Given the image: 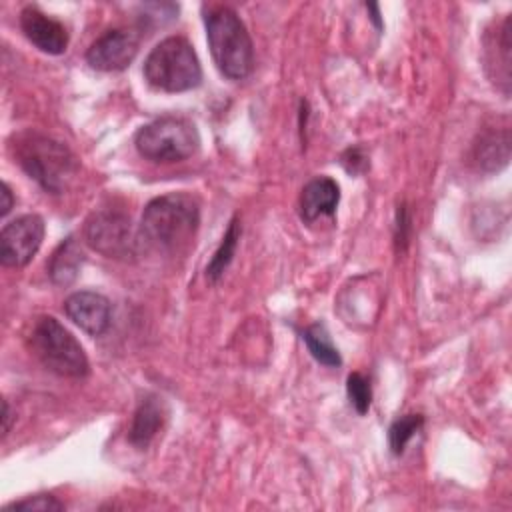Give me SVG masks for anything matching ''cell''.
<instances>
[{"instance_id": "obj_14", "label": "cell", "mask_w": 512, "mask_h": 512, "mask_svg": "<svg viewBox=\"0 0 512 512\" xmlns=\"http://www.w3.org/2000/svg\"><path fill=\"white\" fill-rule=\"evenodd\" d=\"M82 262H84V254L78 242L72 236H68L52 252L48 260V276L56 286H68L76 280Z\"/></svg>"}, {"instance_id": "obj_2", "label": "cell", "mask_w": 512, "mask_h": 512, "mask_svg": "<svg viewBox=\"0 0 512 512\" xmlns=\"http://www.w3.org/2000/svg\"><path fill=\"white\" fill-rule=\"evenodd\" d=\"M12 146L22 170L50 194L64 192L78 174L72 150L50 136L26 132L14 138Z\"/></svg>"}, {"instance_id": "obj_12", "label": "cell", "mask_w": 512, "mask_h": 512, "mask_svg": "<svg viewBox=\"0 0 512 512\" xmlns=\"http://www.w3.org/2000/svg\"><path fill=\"white\" fill-rule=\"evenodd\" d=\"M340 200V188L332 178L318 176L310 180L300 194V216L304 222H314L322 216H332Z\"/></svg>"}, {"instance_id": "obj_15", "label": "cell", "mask_w": 512, "mask_h": 512, "mask_svg": "<svg viewBox=\"0 0 512 512\" xmlns=\"http://www.w3.org/2000/svg\"><path fill=\"white\" fill-rule=\"evenodd\" d=\"M510 158V138L508 130L488 132L474 146V160L482 170H498L508 164Z\"/></svg>"}, {"instance_id": "obj_24", "label": "cell", "mask_w": 512, "mask_h": 512, "mask_svg": "<svg viewBox=\"0 0 512 512\" xmlns=\"http://www.w3.org/2000/svg\"><path fill=\"white\" fill-rule=\"evenodd\" d=\"M2 204H0V216H6L10 210H12V204H14V198H12V190L10 186L4 182L2 184Z\"/></svg>"}, {"instance_id": "obj_23", "label": "cell", "mask_w": 512, "mask_h": 512, "mask_svg": "<svg viewBox=\"0 0 512 512\" xmlns=\"http://www.w3.org/2000/svg\"><path fill=\"white\" fill-rule=\"evenodd\" d=\"M408 212H406V206H400L398 210V220H396V242H402L406 244V228H408Z\"/></svg>"}, {"instance_id": "obj_20", "label": "cell", "mask_w": 512, "mask_h": 512, "mask_svg": "<svg viewBox=\"0 0 512 512\" xmlns=\"http://www.w3.org/2000/svg\"><path fill=\"white\" fill-rule=\"evenodd\" d=\"M346 394H348V400H350L352 408L358 414H366L370 410L372 386H370V380L364 374L352 372L348 376V380H346Z\"/></svg>"}, {"instance_id": "obj_19", "label": "cell", "mask_w": 512, "mask_h": 512, "mask_svg": "<svg viewBox=\"0 0 512 512\" xmlns=\"http://www.w3.org/2000/svg\"><path fill=\"white\" fill-rule=\"evenodd\" d=\"M422 424H424V418L420 414H404L398 420H394L388 430V442H390L392 454L400 456L406 450L408 442L420 432Z\"/></svg>"}, {"instance_id": "obj_18", "label": "cell", "mask_w": 512, "mask_h": 512, "mask_svg": "<svg viewBox=\"0 0 512 512\" xmlns=\"http://www.w3.org/2000/svg\"><path fill=\"white\" fill-rule=\"evenodd\" d=\"M238 240H240V224H238V218H232L228 228H226V232H224V236H222L220 246L216 248L212 260L206 266V276L212 282H216L224 274L228 264L232 262L236 246H238Z\"/></svg>"}, {"instance_id": "obj_7", "label": "cell", "mask_w": 512, "mask_h": 512, "mask_svg": "<svg viewBox=\"0 0 512 512\" xmlns=\"http://www.w3.org/2000/svg\"><path fill=\"white\" fill-rule=\"evenodd\" d=\"M88 246L106 258L132 260L138 256L140 230H134L130 218L118 210H98L90 214L84 226Z\"/></svg>"}, {"instance_id": "obj_25", "label": "cell", "mask_w": 512, "mask_h": 512, "mask_svg": "<svg viewBox=\"0 0 512 512\" xmlns=\"http://www.w3.org/2000/svg\"><path fill=\"white\" fill-rule=\"evenodd\" d=\"M10 422H12V412H10L8 402L4 400V402H2V434H4V436L10 432Z\"/></svg>"}, {"instance_id": "obj_22", "label": "cell", "mask_w": 512, "mask_h": 512, "mask_svg": "<svg viewBox=\"0 0 512 512\" xmlns=\"http://www.w3.org/2000/svg\"><path fill=\"white\" fill-rule=\"evenodd\" d=\"M342 166L352 172V174H358L366 168V156L362 154L360 148H348L344 154H342Z\"/></svg>"}, {"instance_id": "obj_6", "label": "cell", "mask_w": 512, "mask_h": 512, "mask_svg": "<svg viewBox=\"0 0 512 512\" xmlns=\"http://www.w3.org/2000/svg\"><path fill=\"white\" fill-rule=\"evenodd\" d=\"M30 346L36 358L54 374L82 378L88 374V358L72 332L52 316H42L30 334Z\"/></svg>"}, {"instance_id": "obj_3", "label": "cell", "mask_w": 512, "mask_h": 512, "mask_svg": "<svg viewBox=\"0 0 512 512\" xmlns=\"http://www.w3.org/2000/svg\"><path fill=\"white\" fill-rule=\"evenodd\" d=\"M204 26L218 70L230 80H244L254 68V46L240 16L230 6H216L204 14Z\"/></svg>"}, {"instance_id": "obj_16", "label": "cell", "mask_w": 512, "mask_h": 512, "mask_svg": "<svg viewBox=\"0 0 512 512\" xmlns=\"http://www.w3.org/2000/svg\"><path fill=\"white\" fill-rule=\"evenodd\" d=\"M302 338L308 346V352L314 356L316 362L328 366V368H336L342 364L340 352L338 348L332 344V338L326 330L324 324H312L302 332Z\"/></svg>"}, {"instance_id": "obj_10", "label": "cell", "mask_w": 512, "mask_h": 512, "mask_svg": "<svg viewBox=\"0 0 512 512\" xmlns=\"http://www.w3.org/2000/svg\"><path fill=\"white\" fill-rule=\"evenodd\" d=\"M64 312L80 330L90 336H100L110 326L112 306L106 296L90 290H80L66 298Z\"/></svg>"}, {"instance_id": "obj_5", "label": "cell", "mask_w": 512, "mask_h": 512, "mask_svg": "<svg viewBox=\"0 0 512 512\" xmlns=\"http://www.w3.org/2000/svg\"><path fill=\"white\" fill-rule=\"evenodd\" d=\"M134 146L142 158L170 164L194 156L200 136L192 120L184 116H160L136 132Z\"/></svg>"}, {"instance_id": "obj_9", "label": "cell", "mask_w": 512, "mask_h": 512, "mask_svg": "<svg viewBox=\"0 0 512 512\" xmlns=\"http://www.w3.org/2000/svg\"><path fill=\"white\" fill-rule=\"evenodd\" d=\"M138 54V36L124 28H114L96 38L88 52L86 62L100 72H120L130 66Z\"/></svg>"}, {"instance_id": "obj_13", "label": "cell", "mask_w": 512, "mask_h": 512, "mask_svg": "<svg viewBox=\"0 0 512 512\" xmlns=\"http://www.w3.org/2000/svg\"><path fill=\"white\" fill-rule=\"evenodd\" d=\"M166 416H168V410H166L164 400L158 396H146L134 412V418H132V424L128 430L130 444L136 446L138 450L148 448V444L162 430Z\"/></svg>"}, {"instance_id": "obj_21", "label": "cell", "mask_w": 512, "mask_h": 512, "mask_svg": "<svg viewBox=\"0 0 512 512\" xmlns=\"http://www.w3.org/2000/svg\"><path fill=\"white\" fill-rule=\"evenodd\" d=\"M12 510L14 512H52V510H64V504L58 502L50 494H36V496H30L26 500L8 504L4 508V512H12Z\"/></svg>"}, {"instance_id": "obj_8", "label": "cell", "mask_w": 512, "mask_h": 512, "mask_svg": "<svg viewBox=\"0 0 512 512\" xmlns=\"http://www.w3.org/2000/svg\"><path fill=\"white\" fill-rule=\"evenodd\" d=\"M44 240V220L24 214L8 222L0 232V262L8 268L26 266Z\"/></svg>"}, {"instance_id": "obj_26", "label": "cell", "mask_w": 512, "mask_h": 512, "mask_svg": "<svg viewBox=\"0 0 512 512\" xmlns=\"http://www.w3.org/2000/svg\"><path fill=\"white\" fill-rule=\"evenodd\" d=\"M366 10L372 12L370 18H372V22L376 24V28L380 30V28H382V20H380V10H378V6H376V4H366Z\"/></svg>"}, {"instance_id": "obj_11", "label": "cell", "mask_w": 512, "mask_h": 512, "mask_svg": "<svg viewBox=\"0 0 512 512\" xmlns=\"http://www.w3.org/2000/svg\"><path fill=\"white\" fill-rule=\"evenodd\" d=\"M20 28L24 36L46 54H62L68 48V30L56 18L44 14L36 6H26L20 12Z\"/></svg>"}, {"instance_id": "obj_1", "label": "cell", "mask_w": 512, "mask_h": 512, "mask_svg": "<svg viewBox=\"0 0 512 512\" xmlns=\"http://www.w3.org/2000/svg\"><path fill=\"white\" fill-rule=\"evenodd\" d=\"M200 224V204L186 192H170L150 200L142 212L140 238L158 252L184 250Z\"/></svg>"}, {"instance_id": "obj_17", "label": "cell", "mask_w": 512, "mask_h": 512, "mask_svg": "<svg viewBox=\"0 0 512 512\" xmlns=\"http://www.w3.org/2000/svg\"><path fill=\"white\" fill-rule=\"evenodd\" d=\"M510 16L504 18L502 26L496 30V38L492 46H488V66H500L498 82H504V92L508 94L510 84Z\"/></svg>"}, {"instance_id": "obj_4", "label": "cell", "mask_w": 512, "mask_h": 512, "mask_svg": "<svg viewBox=\"0 0 512 512\" xmlns=\"http://www.w3.org/2000/svg\"><path fill=\"white\" fill-rule=\"evenodd\" d=\"M146 82L162 92H186L200 84L202 68L194 46L182 36L160 40L144 60Z\"/></svg>"}]
</instances>
